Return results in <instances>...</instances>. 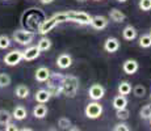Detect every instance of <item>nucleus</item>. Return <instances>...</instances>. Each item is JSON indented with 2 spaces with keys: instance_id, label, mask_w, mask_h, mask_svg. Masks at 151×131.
Masks as SVG:
<instances>
[{
  "instance_id": "28",
  "label": "nucleus",
  "mask_w": 151,
  "mask_h": 131,
  "mask_svg": "<svg viewBox=\"0 0 151 131\" xmlns=\"http://www.w3.org/2000/svg\"><path fill=\"white\" fill-rule=\"evenodd\" d=\"M11 43H12V39H11L8 36H5V34H1V36H0V49H1V50L8 49L11 46Z\"/></svg>"
},
{
  "instance_id": "16",
  "label": "nucleus",
  "mask_w": 151,
  "mask_h": 131,
  "mask_svg": "<svg viewBox=\"0 0 151 131\" xmlns=\"http://www.w3.org/2000/svg\"><path fill=\"white\" fill-rule=\"evenodd\" d=\"M109 17L112 21L114 22H124L125 20H126V14H125L124 12H121L120 9H117V8H112V9L109 11Z\"/></svg>"
},
{
  "instance_id": "30",
  "label": "nucleus",
  "mask_w": 151,
  "mask_h": 131,
  "mask_svg": "<svg viewBox=\"0 0 151 131\" xmlns=\"http://www.w3.org/2000/svg\"><path fill=\"white\" fill-rule=\"evenodd\" d=\"M116 117L120 119V121H126V119L130 117V112L126 109V107H124V109L117 110V113H116Z\"/></svg>"
},
{
  "instance_id": "20",
  "label": "nucleus",
  "mask_w": 151,
  "mask_h": 131,
  "mask_svg": "<svg viewBox=\"0 0 151 131\" xmlns=\"http://www.w3.org/2000/svg\"><path fill=\"white\" fill-rule=\"evenodd\" d=\"M51 46H53V42H51V39L47 38V37H41V38L38 39V42H37V47L40 49L41 52L50 50Z\"/></svg>"
},
{
  "instance_id": "8",
  "label": "nucleus",
  "mask_w": 151,
  "mask_h": 131,
  "mask_svg": "<svg viewBox=\"0 0 151 131\" xmlns=\"http://www.w3.org/2000/svg\"><path fill=\"white\" fill-rule=\"evenodd\" d=\"M57 25H58V21H57V19H55V16H51L50 19H47L46 21H43L42 24H40L38 31H37V33L45 36V34H47L50 30H53Z\"/></svg>"
},
{
  "instance_id": "26",
  "label": "nucleus",
  "mask_w": 151,
  "mask_h": 131,
  "mask_svg": "<svg viewBox=\"0 0 151 131\" xmlns=\"http://www.w3.org/2000/svg\"><path fill=\"white\" fill-rule=\"evenodd\" d=\"M132 89H133L134 96H135V97H138V98L145 97V94H146V88H145L142 84H138V85H135L134 88H132Z\"/></svg>"
},
{
  "instance_id": "31",
  "label": "nucleus",
  "mask_w": 151,
  "mask_h": 131,
  "mask_svg": "<svg viewBox=\"0 0 151 131\" xmlns=\"http://www.w3.org/2000/svg\"><path fill=\"white\" fill-rule=\"evenodd\" d=\"M11 85V76L8 74H0V88Z\"/></svg>"
},
{
  "instance_id": "15",
  "label": "nucleus",
  "mask_w": 151,
  "mask_h": 131,
  "mask_svg": "<svg viewBox=\"0 0 151 131\" xmlns=\"http://www.w3.org/2000/svg\"><path fill=\"white\" fill-rule=\"evenodd\" d=\"M34 98H36V101L38 104H47L51 98V94L47 89H38V91L36 92Z\"/></svg>"
},
{
  "instance_id": "18",
  "label": "nucleus",
  "mask_w": 151,
  "mask_h": 131,
  "mask_svg": "<svg viewBox=\"0 0 151 131\" xmlns=\"http://www.w3.org/2000/svg\"><path fill=\"white\" fill-rule=\"evenodd\" d=\"M33 115L37 119H43L47 115V106L45 104H38L34 106L33 109Z\"/></svg>"
},
{
  "instance_id": "34",
  "label": "nucleus",
  "mask_w": 151,
  "mask_h": 131,
  "mask_svg": "<svg viewBox=\"0 0 151 131\" xmlns=\"http://www.w3.org/2000/svg\"><path fill=\"white\" fill-rule=\"evenodd\" d=\"M4 129L7 130V131H17V130H19V127L16 126V123H13V122L11 121V122H8V123L5 125Z\"/></svg>"
},
{
  "instance_id": "4",
  "label": "nucleus",
  "mask_w": 151,
  "mask_h": 131,
  "mask_svg": "<svg viewBox=\"0 0 151 131\" xmlns=\"http://www.w3.org/2000/svg\"><path fill=\"white\" fill-rule=\"evenodd\" d=\"M84 114H86V117L89 118V119L100 118L101 114H103V105L99 102V101L92 100L91 102L86 106V109H84Z\"/></svg>"
},
{
  "instance_id": "1",
  "label": "nucleus",
  "mask_w": 151,
  "mask_h": 131,
  "mask_svg": "<svg viewBox=\"0 0 151 131\" xmlns=\"http://www.w3.org/2000/svg\"><path fill=\"white\" fill-rule=\"evenodd\" d=\"M79 89V79L74 75H63L60 80V91L66 97H75Z\"/></svg>"
},
{
  "instance_id": "32",
  "label": "nucleus",
  "mask_w": 151,
  "mask_h": 131,
  "mask_svg": "<svg viewBox=\"0 0 151 131\" xmlns=\"http://www.w3.org/2000/svg\"><path fill=\"white\" fill-rule=\"evenodd\" d=\"M138 5L141 8V11H145V12L151 11V0H139Z\"/></svg>"
},
{
  "instance_id": "17",
  "label": "nucleus",
  "mask_w": 151,
  "mask_h": 131,
  "mask_svg": "<svg viewBox=\"0 0 151 131\" xmlns=\"http://www.w3.org/2000/svg\"><path fill=\"white\" fill-rule=\"evenodd\" d=\"M137 36H138L137 29H135L134 26H132V25H127L126 28L122 30V37H124V39H126V41L135 39L137 38Z\"/></svg>"
},
{
  "instance_id": "37",
  "label": "nucleus",
  "mask_w": 151,
  "mask_h": 131,
  "mask_svg": "<svg viewBox=\"0 0 151 131\" xmlns=\"http://www.w3.org/2000/svg\"><path fill=\"white\" fill-rule=\"evenodd\" d=\"M76 1H78V3H86L87 0H76Z\"/></svg>"
},
{
  "instance_id": "6",
  "label": "nucleus",
  "mask_w": 151,
  "mask_h": 131,
  "mask_svg": "<svg viewBox=\"0 0 151 131\" xmlns=\"http://www.w3.org/2000/svg\"><path fill=\"white\" fill-rule=\"evenodd\" d=\"M88 96L91 100L93 101H100L101 98L105 96V88L101 84H92L88 89Z\"/></svg>"
},
{
  "instance_id": "40",
  "label": "nucleus",
  "mask_w": 151,
  "mask_h": 131,
  "mask_svg": "<svg viewBox=\"0 0 151 131\" xmlns=\"http://www.w3.org/2000/svg\"><path fill=\"white\" fill-rule=\"evenodd\" d=\"M95 1H100V0H95Z\"/></svg>"
},
{
  "instance_id": "23",
  "label": "nucleus",
  "mask_w": 151,
  "mask_h": 131,
  "mask_svg": "<svg viewBox=\"0 0 151 131\" xmlns=\"http://www.w3.org/2000/svg\"><path fill=\"white\" fill-rule=\"evenodd\" d=\"M118 94H124V96H127L132 93V84L129 83V81H121L120 84H118Z\"/></svg>"
},
{
  "instance_id": "2",
  "label": "nucleus",
  "mask_w": 151,
  "mask_h": 131,
  "mask_svg": "<svg viewBox=\"0 0 151 131\" xmlns=\"http://www.w3.org/2000/svg\"><path fill=\"white\" fill-rule=\"evenodd\" d=\"M12 41L27 47L34 41V33L29 30H24V29H19V30H14L12 33Z\"/></svg>"
},
{
  "instance_id": "24",
  "label": "nucleus",
  "mask_w": 151,
  "mask_h": 131,
  "mask_svg": "<svg viewBox=\"0 0 151 131\" xmlns=\"http://www.w3.org/2000/svg\"><path fill=\"white\" fill-rule=\"evenodd\" d=\"M11 121H12V113L5 109H0V126H5Z\"/></svg>"
},
{
  "instance_id": "29",
  "label": "nucleus",
  "mask_w": 151,
  "mask_h": 131,
  "mask_svg": "<svg viewBox=\"0 0 151 131\" xmlns=\"http://www.w3.org/2000/svg\"><path fill=\"white\" fill-rule=\"evenodd\" d=\"M70 126H71V121L67 117H60L59 121H58V127L62 130H68Z\"/></svg>"
},
{
  "instance_id": "36",
  "label": "nucleus",
  "mask_w": 151,
  "mask_h": 131,
  "mask_svg": "<svg viewBox=\"0 0 151 131\" xmlns=\"http://www.w3.org/2000/svg\"><path fill=\"white\" fill-rule=\"evenodd\" d=\"M117 1H118V3H126L127 0H117Z\"/></svg>"
},
{
  "instance_id": "3",
  "label": "nucleus",
  "mask_w": 151,
  "mask_h": 131,
  "mask_svg": "<svg viewBox=\"0 0 151 131\" xmlns=\"http://www.w3.org/2000/svg\"><path fill=\"white\" fill-rule=\"evenodd\" d=\"M67 20L70 22H75L79 25H89L92 16L82 11H67Z\"/></svg>"
},
{
  "instance_id": "27",
  "label": "nucleus",
  "mask_w": 151,
  "mask_h": 131,
  "mask_svg": "<svg viewBox=\"0 0 151 131\" xmlns=\"http://www.w3.org/2000/svg\"><path fill=\"white\" fill-rule=\"evenodd\" d=\"M139 115L143 119H149L151 117V104H147L145 106H142V109L139 110Z\"/></svg>"
},
{
  "instance_id": "19",
  "label": "nucleus",
  "mask_w": 151,
  "mask_h": 131,
  "mask_svg": "<svg viewBox=\"0 0 151 131\" xmlns=\"http://www.w3.org/2000/svg\"><path fill=\"white\" fill-rule=\"evenodd\" d=\"M126 105H127V98H126V96L118 94V96H116V97L113 98V107H114L116 110L124 109V107H126Z\"/></svg>"
},
{
  "instance_id": "9",
  "label": "nucleus",
  "mask_w": 151,
  "mask_h": 131,
  "mask_svg": "<svg viewBox=\"0 0 151 131\" xmlns=\"http://www.w3.org/2000/svg\"><path fill=\"white\" fill-rule=\"evenodd\" d=\"M104 50L109 54H113V52H117L120 50V41H118L116 37H108L104 42Z\"/></svg>"
},
{
  "instance_id": "13",
  "label": "nucleus",
  "mask_w": 151,
  "mask_h": 131,
  "mask_svg": "<svg viewBox=\"0 0 151 131\" xmlns=\"http://www.w3.org/2000/svg\"><path fill=\"white\" fill-rule=\"evenodd\" d=\"M50 75H51V71L47 68V67H40V68L36 69V80L38 83H46V81L50 79Z\"/></svg>"
},
{
  "instance_id": "33",
  "label": "nucleus",
  "mask_w": 151,
  "mask_h": 131,
  "mask_svg": "<svg viewBox=\"0 0 151 131\" xmlns=\"http://www.w3.org/2000/svg\"><path fill=\"white\" fill-rule=\"evenodd\" d=\"M114 131H130V127L127 123H124V122H120V123H116L114 127H113Z\"/></svg>"
},
{
  "instance_id": "10",
  "label": "nucleus",
  "mask_w": 151,
  "mask_h": 131,
  "mask_svg": "<svg viewBox=\"0 0 151 131\" xmlns=\"http://www.w3.org/2000/svg\"><path fill=\"white\" fill-rule=\"evenodd\" d=\"M109 21L106 17L104 16H100V14H97V16H92V20H91V25L93 29H96V30H103V29H105L106 26H108Z\"/></svg>"
},
{
  "instance_id": "41",
  "label": "nucleus",
  "mask_w": 151,
  "mask_h": 131,
  "mask_svg": "<svg viewBox=\"0 0 151 131\" xmlns=\"http://www.w3.org/2000/svg\"><path fill=\"white\" fill-rule=\"evenodd\" d=\"M150 36H151V30H150Z\"/></svg>"
},
{
  "instance_id": "7",
  "label": "nucleus",
  "mask_w": 151,
  "mask_h": 131,
  "mask_svg": "<svg viewBox=\"0 0 151 131\" xmlns=\"http://www.w3.org/2000/svg\"><path fill=\"white\" fill-rule=\"evenodd\" d=\"M41 51L37 46H30L29 45L24 51H22V60H27V62H32V60H36L37 58H40Z\"/></svg>"
},
{
  "instance_id": "25",
  "label": "nucleus",
  "mask_w": 151,
  "mask_h": 131,
  "mask_svg": "<svg viewBox=\"0 0 151 131\" xmlns=\"http://www.w3.org/2000/svg\"><path fill=\"white\" fill-rule=\"evenodd\" d=\"M139 46L142 49H149L151 47V36L150 34H143L139 37Z\"/></svg>"
},
{
  "instance_id": "39",
  "label": "nucleus",
  "mask_w": 151,
  "mask_h": 131,
  "mask_svg": "<svg viewBox=\"0 0 151 131\" xmlns=\"http://www.w3.org/2000/svg\"><path fill=\"white\" fill-rule=\"evenodd\" d=\"M150 101H151V93H150Z\"/></svg>"
},
{
  "instance_id": "5",
  "label": "nucleus",
  "mask_w": 151,
  "mask_h": 131,
  "mask_svg": "<svg viewBox=\"0 0 151 131\" xmlns=\"http://www.w3.org/2000/svg\"><path fill=\"white\" fill-rule=\"evenodd\" d=\"M21 60H22V50H12V51L7 52L5 57L3 58V62L9 67L17 66Z\"/></svg>"
},
{
  "instance_id": "38",
  "label": "nucleus",
  "mask_w": 151,
  "mask_h": 131,
  "mask_svg": "<svg viewBox=\"0 0 151 131\" xmlns=\"http://www.w3.org/2000/svg\"><path fill=\"white\" fill-rule=\"evenodd\" d=\"M149 119H150V125H151V117H150V118H149Z\"/></svg>"
},
{
  "instance_id": "12",
  "label": "nucleus",
  "mask_w": 151,
  "mask_h": 131,
  "mask_svg": "<svg viewBox=\"0 0 151 131\" xmlns=\"http://www.w3.org/2000/svg\"><path fill=\"white\" fill-rule=\"evenodd\" d=\"M122 69L126 75H134L139 69V64L135 59H126L122 63Z\"/></svg>"
},
{
  "instance_id": "21",
  "label": "nucleus",
  "mask_w": 151,
  "mask_h": 131,
  "mask_svg": "<svg viewBox=\"0 0 151 131\" xmlns=\"http://www.w3.org/2000/svg\"><path fill=\"white\" fill-rule=\"evenodd\" d=\"M14 94H16L17 98H28L29 97V88L24 84H19L14 89Z\"/></svg>"
},
{
  "instance_id": "11",
  "label": "nucleus",
  "mask_w": 151,
  "mask_h": 131,
  "mask_svg": "<svg viewBox=\"0 0 151 131\" xmlns=\"http://www.w3.org/2000/svg\"><path fill=\"white\" fill-rule=\"evenodd\" d=\"M55 64L58 66V68L60 69H66L68 67H71L72 64V57L67 52H63V54H59L57 58V63Z\"/></svg>"
},
{
  "instance_id": "22",
  "label": "nucleus",
  "mask_w": 151,
  "mask_h": 131,
  "mask_svg": "<svg viewBox=\"0 0 151 131\" xmlns=\"http://www.w3.org/2000/svg\"><path fill=\"white\" fill-rule=\"evenodd\" d=\"M47 83V91L50 92L51 97H58V96L62 94V91H60V84H55L51 83V81H46Z\"/></svg>"
},
{
  "instance_id": "35",
  "label": "nucleus",
  "mask_w": 151,
  "mask_h": 131,
  "mask_svg": "<svg viewBox=\"0 0 151 131\" xmlns=\"http://www.w3.org/2000/svg\"><path fill=\"white\" fill-rule=\"evenodd\" d=\"M40 1H41L42 4H51L54 0H40Z\"/></svg>"
},
{
  "instance_id": "14",
  "label": "nucleus",
  "mask_w": 151,
  "mask_h": 131,
  "mask_svg": "<svg viewBox=\"0 0 151 131\" xmlns=\"http://www.w3.org/2000/svg\"><path fill=\"white\" fill-rule=\"evenodd\" d=\"M27 117H28V110L25 109V106H22V105L14 106L12 112V118H14L16 121H24Z\"/></svg>"
}]
</instances>
